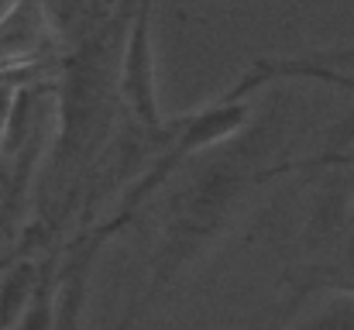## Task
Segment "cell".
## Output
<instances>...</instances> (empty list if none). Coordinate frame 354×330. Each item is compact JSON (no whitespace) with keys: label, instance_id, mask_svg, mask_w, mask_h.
I'll use <instances>...</instances> for the list:
<instances>
[{"label":"cell","instance_id":"6da1fadb","mask_svg":"<svg viewBox=\"0 0 354 330\" xmlns=\"http://www.w3.org/2000/svg\"><path fill=\"white\" fill-rule=\"evenodd\" d=\"M292 165H265V131L251 138H231L227 148L207 152V162L193 169L162 203L158 214V237L148 262V286L131 303L118 330H131L141 313L158 303V296L207 251L214 248L254 196L265 193L272 179H282Z\"/></svg>","mask_w":354,"mask_h":330},{"label":"cell","instance_id":"7a4b0ae2","mask_svg":"<svg viewBox=\"0 0 354 330\" xmlns=\"http://www.w3.org/2000/svg\"><path fill=\"white\" fill-rule=\"evenodd\" d=\"M124 3L131 10V24H127L124 59H120L118 100L124 113L131 117V127L162 131L169 120L158 110V97H155V59H151L155 0H124Z\"/></svg>","mask_w":354,"mask_h":330},{"label":"cell","instance_id":"8992f818","mask_svg":"<svg viewBox=\"0 0 354 330\" xmlns=\"http://www.w3.org/2000/svg\"><path fill=\"white\" fill-rule=\"evenodd\" d=\"M299 330H354V313L344 310V306H337V310H327V313H320L317 320L303 324Z\"/></svg>","mask_w":354,"mask_h":330},{"label":"cell","instance_id":"277c9868","mask_svg":"<svg viewBox=\"0 0 354 330\" xmlns=\"http://www.w3.org/2000/svg\"><path fill=\"white\" fill-rule=\"evenodd\" d=\"M55 293H59V268H55V255H48L35 275L28 306L21 313L17 330H52V317H55Z\"/></svg>","mask_w":354,"mask_h":330},{"label":"cell","instance_id":"5b68a950","mask_svg":"<svg viewBox=\"0 0 354 330\" xmlns=\"http://www.w3.org/2000/svg\"><path fill=\"white\" fill-rule=\"evenodd\" d=\"M35 275H38V272H35L31 265H21V268H14V272L7 275V282H3V289H0V327H7L10 317L17 313V306L28 303L31 286H35Z\"/></svg>","mask_w":354,"mask_h":330},{"label":"cell","instance_id":"3957f363","mask_svg":"<svg viewBox=\"0 0 354 330\" xmlns=\"http://www.w3.org/2000/svg\"><path fill=\"white\" fill-rule=\"evenodd\" d=\"M120 234V227L107 217L104 223L83 227V234L73 241L66 265L59 268V293H55V317L52 330H83V310H86V293H90V272L97 265L100 248L107 237Z\"/></svg>","mask_w":354,"mask_h":330}]
</instances>
